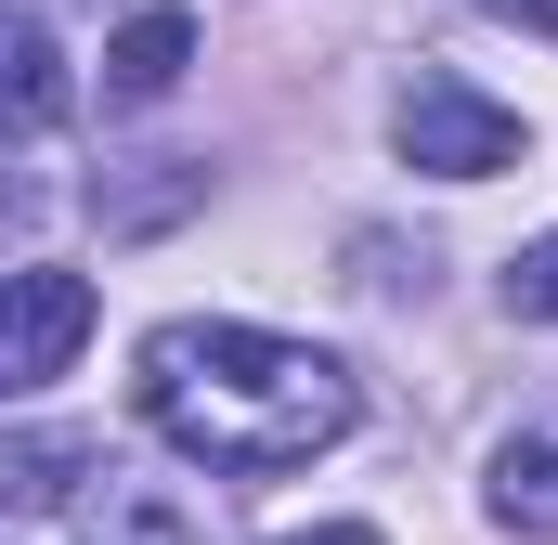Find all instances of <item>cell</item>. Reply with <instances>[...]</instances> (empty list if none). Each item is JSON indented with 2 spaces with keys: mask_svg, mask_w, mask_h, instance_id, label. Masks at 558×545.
I'll return each instance as SVG.
<instances>
[{
  "mask_svg": "<svg viewBox=\"0 0 558 545\" xmlns=\"http://www.w3.org/2000/svg\"><path fill=\"white\" fill-rule=\"evenodd\" d=\"M507 312H520V325H558V234H533V247L507 261Z\"/></svg>",
  "mask_w": 558,
  "mask_h": 545,
  "instance_id": "obj_8",
  "label": "cell"
},
{
  "mask_svg": "<svg viewBox=\"0 0 558 545\" xmlns=\"http://www.w3.org/2000/svg\"><path fill=\"white\" fill-rule=\"evenodd\" d=\"M481 507H494L507 533H558V415H533V428H507V441H494Z\"/></svg>",
  "mask_w": 558,
  "mask_h": 545,
  "instance_id": "obj_7",
  "label": "cell"
},
{
  "mask_svg": "<svg viewBox=\"0 0 558 545\" xmlns=\"http://www.w3.org/2000/svg\"><path fill=\"white\" fill-rule=\"evenodd\" d=\"M92 481H118L92 428H39V441H0V520H39V507H78Z\"/></svg>",
  "mask_w": 558,
  "mask_h": 545,
  "instance_id": "obj_5",
  "label": "cell"
},
{
  "mask_svg": "<svg viewBox=\"0 0 558 545\" xmlns=\"http://www.w3.org/2000/svg\"><path fill=\"white\" fill-rule=\"evenodd\" d=\"M182 65H195V13L182 0H143L131 26L105 39V105H169Z\"/></svg>",
  "mask_w": 558,
  "mask_h": 545,
  "instance_id": "obj_6",
  "label": "cell"
},
{
  "mask_svg": "<svg viewBox=\"0 0 558 545\" xmlns=\"http://www.w3.org/2000/svg\"><path fill=\"white\" fill-rule=\"evenodd\" d=\"M390 143H403V169H428V182H494V169H520V156H533L520 105L468 92L454 65H416V78L390 92Z\"/></svg>",
  "mask_w": 558,
  "mask_h": 545,
  "instance_id": "obj_2",
  "label": "cell"
},
{
  "mask_svg": "<svg viewBox=\"0 0 558 545\" xmlns=\"http://www.w3.org/2000/svg\"><path fill=\"white\" fill-rule=\"evenodd\" d=\"M65 105H78L65 39H52L39 13H0V143H52V131H65Z\"/></svg>",
  "mask_w": 558,
  "mask_h": 545,
  "instance_id": "obj_4",
  "label": "cell"
},
{
  "mask_svg": "<svg viewBox=\"0 0 558 545\" xmlns=\"http://www.w3.org/2000/svg\"><path fill=\"white\" fill-rule=\"evenodd\" d=\"M468 13H494V26H546V39H558V0H468Z\"/></svg>",
  "mask_w": 558,
  "mask_h": 545,
  "instance_id": "obj_9",
  "label": "cell"
},
{
  "mask_svg": "<svg viewBox=\"0 0 558 545\" xmlns=\"http://www.w3.org/2000/svg\"><path fill=\"white\" fill-rule=\"evenodd\" d=\"M78 351H92V272H0V403H39Z\"/></svg>",
  "mask_w": 558,
  "mask_h": 545,
  "instance_id": "obj_3",
  "label": "cell"
},
{
  "mask_svg": "<svg viewBox=\"0 0 558 545\" xmlns=\"http://www.w3.org/2000/svg\"><path fill=\"white\" fill-rule=\"evenodd\" d=\"M131 403L143 428L208 468V481H286L312 455H338L364 428V377L286 325H234V312H169L131 351Z\"/></svg>",
  "mask_w": 558,
  "mask_h": 545,
  "instance_id": "obj_1",
  "label": "cell"
},
{
  "mask_svg": "<svg viewBox=\"0 0 558 545\" xmlns=\"http://www.w3.org/2000/svg\"><path fill=\"white\" fill-rule=\"evenodd\" d=\"M286 545H377L364 520H312V533H286Z\"/></svg>",
  "mask_w": 558,
  "mask_h": 545,
  "instance_id": "obj_10",
  "label": "cell"
}]
</instances>
